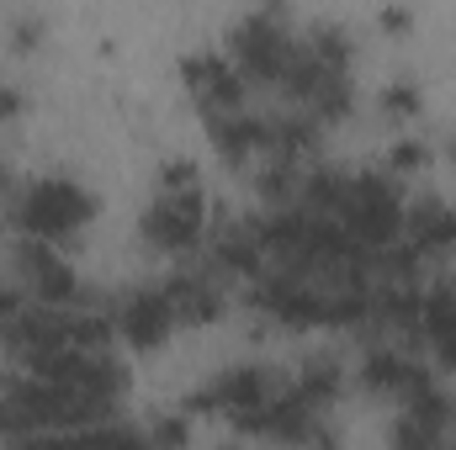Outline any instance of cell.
<instances>
[{
	"instance_id": "obj_1",
	"label": "cell",
	"mask_w": 456,
	"mask_h": 450,
	"mask_svg": "<svg viewBox=\"0 0 456 450\" xmlns=\"http://www.w3.org/2000/svg\"><path fill=\"white\" fill-rule=\"evenodd\" d=\"M96 207H102V202H96L86 186L48 175V181H32V186L16 197V207H11V223L21 228V233H32V238L69 244L75 233H86V228L96 223Z\"/></svg>"
},
{
	"instance_id": "obj_2",
	"label": "cell",
	"mask_w": 456,
	"mask_h": 450,
	"mask_svg": "<svg viewBox=\"0 0 456 450\" xmlns=\"http://www.w3.org/2000/svg\"><path fill=\"white\" fill-rule=\"evenodd\" d=\"M287 0H265L260 11H249L233 32H228V59L239 64V75L249 85H281L287 75V59L297 48L292 27H287Z\"/></svg>"
},
{
	"instance_id": "obj_3",
	"label": "cell",
	"mask_w": 456,
	"mask_h": 450,
	"mask_svg": "<svg viewBox=\"0 0 456 450\" xmlns=\"http://www.w3.org/2000/svg\"><path fill=\"white\" fill-rule=\"evenodd\" d=\"M340 228L361 249H387L403 233V191L398 175H350L340 202Z\"/></svg>"
},
{
	"instance_id": "obj_4",
	"label": "cell",
	"mask_w": 456,
	"mask_h": 450,
	"mask_svg": "<svg viewBox=\"0 0 456 450\" xmlns=\"http://www.w3.org/2000/svg\"><path fill=\"white\" fill-rule=\"evenodd\" d=\"M208 233V197L202 186H186V191H165L149 202V213L138 218V238L159 254H186L197 249V238Z\"/></svg>"
},
{
	"instance_id": "obj_5",
	"label": "cell",
	"mask_w": 456,
	"mask_h": 450,
	"mask_svg": "<svg viewBox=\"0 0 456 450\" xmlns=\"http://www.w3.org/2000/svg\"><path fill=\"white\" fill-rule=\"evenodd\" d=\"M181 85H186L191 107L202 112V122L239 112L249 101V80L239 75V64L228 53H191V59H181Z\"/></svg>"
},
{
	"instance_id": "obj_6",
	"label": "cell",
	"mask_w": 456,
	"mask_h": 450,
	"mask_svg": "<svg viewBox=\"0 0 456 450\" xmlns=\"http://www.w3.org/2000/svg\"><path fill=\"white\" fill-rule=\"evenodd\" d=\"M276 392H281V382H276L265 366H228L224 376H218L213 387H202L186 408H197V414H224L228 424H239L244 414L265 408Z\"/></svg>"
},
{
	"instance_id": "obj_7",
	"label": "cell",
	"mask_w": 456,
	"mask_h": 450,
	"mask_svg": "<svg viewBox=\"0 0 456 450\" xmlns=\"http://www.w3.org/2000/svg\"><path fill=\"white\" fill-rule=\"evenodd\" d=\"M16 276H21V292H32L37 302L69 308V302L80 297V281H75L69 260H64L59 244H48V238L21 233V244H16Z\"/></svg>"
},
{
	"instance_id": "obj_8",
	"label": "cell",
	"mask_w": 456,
	"mask_h": 450,
	"mask_svg": "<svg viewBox=\"0 0 456 450\" xmlns=\"http://www.w3.org/2000/svg\"><path fill=\"white\" fill-rule=\"evenodd\" d=\"M175 302L170 292H133L122 308H117V334L127 339L133 350H159L165 339L175 334Z\"/></svg>"
},
{
	"instance_id": "obj_9",
	"label": "cell",
	"mask_w": 456,
	"mask_h": 450,
	"mask_svg": "<svg viewBox=\"0 0 456 450\" xmlns=\"http://www.w3.org/2000/svg\"><path fill=\"white\" fill-rule=\"evenodd\" d=\"M208 138H213V154L224 165H249V159H265L271 149V117L249 112H224V117H208Z\"/></svg>"
},
{
	"instance_id": "obj_10",
	"label": "cell",
	"mask_w": 456,
	"mask_h": 450,
	"mask_svg": "<svg viewBox=\"0 0 456 450\" xmlns=\"http://www.w3.org/2000/svg\"><path fill=\"white\" fill-rule=\"evenodd\" d=\"M361 387L377 392V398H387V403H403V398H414L419 387H430V376H425V366H419L414 355H403V350H371V355L361 360Z\"/></svg>"
},
{
	"instance_id": "obj_11",
	"label": "cell",
	"mask_w": 456,
	"mask_h": 450,
	"mask_svg": "<svg viewBox=\"0 0 456 450\" xmlns=\"http://www.w3.org/2000/svg\"><path fill=\"white\" fill-rule=\"evenodd\" d=\"M403 244H409L419 260L456 249V207H441V202H419L414 213H403Z\"/></svg>"
},
{
	"instance_id": "obj_12",
	"label": "cell",
	"mask_w": 456,
	"mask_h": 450,
	"mask_svg": "<svg viewBox=\"0 0 456 450\" xmlns=\"http://www.w3.org/2000/svg\"><path fill=\"white\" fill-rule=\"evenodd\" d=\"M170 302H175V318L186 324V329H202V324H213L218 313H224V286L213 281V276H170Z\"/></svg>"
},
{
	"instance_id": "obj_13",
	"label": "cell",
	"mask_w": 456,
	"mask_h": 450,
	"mask_svg": "<svg viewBox=\"0 0 456 450\" xmlns=\"http://www.w3.org/2000/svg\"><path fill=\"white\" fill-rule=\"evenodd\" d=\"M419 329H425V339H430L436 360H441L446 371H456V286H441V292L425 297Z\"/></svg>"
},
{
	"instance_id": "obj_14",
	"label": "cell",
	"mask_w": 456,
	"mask_h": 450,
	"mask_svg": "<svg viewBox=\"0 0 456 450\" xmlns=\"http://www.w3.org/2000/svg\"><path fill=\"white\" fill-rule=\"evenodd\" d=\"M218 265H224L228 276H239V281H255V276L271 265V254H265V244H260V228L255 223L228 228L224 238H218Z\"/></svg>"
},
{
	"instance_id": "obj_15",
	"label": "cell",
	"mask_w": 456,
	"mask_h": 450,
	"mask_svg": "<svg viewBox=\"0 0 456 450\" xmlns=\"http://www.w3.org/2000/svg\"><path fill=\"white\" fill-rule=\"evenodd\" d=\"M297 392H303L314 408H330V403L345 392V366L335 360V355H314V360H303V371H297Z\"/></svg>"
},
{
	"instance_id": "obj_16",
	"label": "cell",
	"mask_w": 456,
	"mask_h": 450,
	"mask_svg": "<svg viewBox=\"0 0 456 450\" xmlns=\"http://www.w3.org/2000/svg\"><path fill=\"white\" fill-rule=\"evenodd\" d=\"M308 48H314L330 69H345V75H350V64H355V37H350L345 27H335V21H314Z\"/></svg>"
},
{
	"instance_id": "obj_17",
	"label": "cell",
	"mask_w": 456,
	"mask_h": 450,
	"mask_svg": "<svg viewBox=\"0 0 456 450\" xmlns=\"http://www.w3.org/2000/svg\"><path fill=\"white\" fill-rule=\"evenodd\" d=\"M377 112L387 117V122H414V117L425 112V96H419V85H414V80H393V85L382 91Z\"/></svg>"
},
{
	"instance_id": "obj_18",
	"label": "cell",
	"mask_w": 456,
	"mask_h": 450,
	"mask_svg": "<svg viewBox=\"0 0 456 450\" xmlns=\"http://www.w3.org/2000/svg\"><path fill=\"white\" fill-rule=\"evenodd\" d=\"M425 165H430V149H425L419 138H398V143L387 149V175H398V181H403V175H419Z\"/></svg>"
},
{
	"instance_id": "obj_19",
	"label": "cell",
	"mask_w": 456,
	"mask_h": 450,
	"mask_svg": "<svg viewBox=\"0 0 456 450\" xmlns=\"http://www.w3.org/2000/svg\"><path fill=\"white\" fill-rule=\"evenodd\" d=\"M43 37H48L43 16H16V21H11V32H5V48H11L16 59H27V53H37V48H43Z\"/></svg>"
},
{
	"instance_id": "obj_20",
	"label": "cell",
	"mask_w": 456,
	"mask_h": 450,
	"mask_svg": "<svg viewBox=\"0 0 456 450\" xmlns=\"http://www.w3.org/2000/svg\"><path fill=\"white\" fill-rule=\"evenodd\" d=\"M159 186H165V191H186V186H202V175H197V165H191V159H165Z\"/></svg>"
},
{
	"instance_id": "obj_21",
	"label": "cell",
	"mask_w": 456,
	"mask_h": 450,
	"mask_svg": "<svg viewBox=\"0 0 456 450\" xmlns=\"http://www.w3.org/2000/svg\"><path fill=\"white\" fill-rule=\"evenodd\" d=\"M143 440H159V446H186V440H191V424H186V414H181V419H159V424H149V430H143Z\"/></svg>"
},
{
	"instance_id": "obj_22",
	"label": "cell",
	"mask_w": 456,
	"mask_h": 450,
	"mask_svg": "<svg viewBox=\"0 0 456 450\" xmlns=\"http://www.w3.org/2000/svg\"><path fill=\"white\" fill-rule=\"evenodd\" d=\"M21 308H27L21 281H11V286L0 281V339H5V329H11V324H16V313H21Z\"/></svg>"
},
{
	"instance_id": "obj_23",
	"label": "cell",
	"mask_w": 456,
	"mask_h": 450,
	"mask_svg": "<svg viewBox=\"0 0 456 450\" xmlns=\"http://www.w3.org/2000/svg\"><path fill=\"white\" fill-rule=\"evenodd\" d=\"M21 117H27V91L0 85V127H5V122H21Z\"/></svg>"
},
{
	"instance_id": "obj_24",
	"label": "cell",
	"mask_w": 456,
	"mask_h": 450,
	"mask_svg": "<svg viewBox=\"0 0 456 450\" xmlns=\"http://www.w3.org/2000/svg\"><path fill=\"white\" fill-rule=\"evenodd\" d=\"M382 32H387V37H409V32H414V16H409L403 5H387V11H382Z\"/></svg>"
},
{
	"instance_id": "obj_25",
	"label": "cell",
	"mask_w": 456,
	"mask_h": 450,
	"mask_svg": "<svg viewBox=\"0 0 456 450\" xmlns=\"http://www.w3.org/2000/svg\"><path fill=\"white\" fill-rule=\"evenodd\" d=\"M0 228H5V207H0Z\"/></svg>"
},
{
	"instance_id": "obj_26",
	"label": "cell",
	"mask_w": 456,
	"mask_h": 450,
	"mask_svg": "<svg viewBox=\"0 0 456 450\" xmlns=\"http://www.w3.org/2000/svg\"><path fill=\"white\" fill-rule=\"evenodd\" d=\"M452 159H456V138H452Z\"/></svg>"
}]
</instances>
